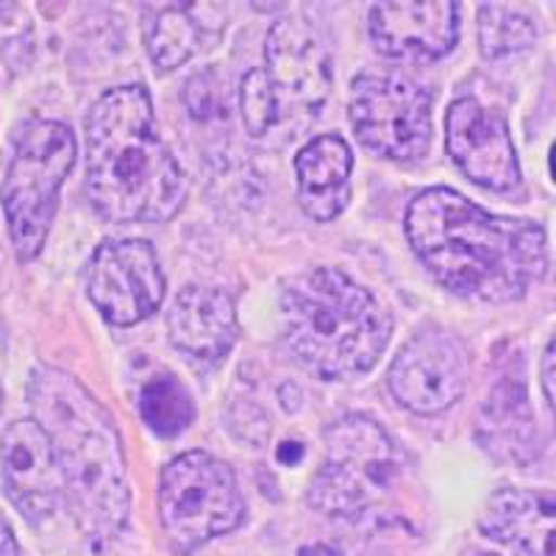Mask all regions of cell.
I'll use <instances>...</instances> for the list:
<instances>
[{"label":"cell","mask_w":556,"mask_h":556,"mask_svg":"<svg viewBox=\"0 0 556 556\" xmlns=\"http://www.w3.org/2000/svg\"><path fill=\"white\" fill-rule=\"evenodd\" d=\"M406 237L445 290L481 304L520 301L548 270L540 223L490 215L448 187L415 195L406 208Z\"/></svg>","instance_id":"6da1fadb"},{"label":"cell","mask_w":556,"mask_h":556,"mask_svg":"<svg viewBox=\"0 0 556 556\" xmlns=\"http://www.w3.org/2000/svg\"><path fill=\"white\" fill-rule=\"evenodd\" d=\"M351 170L354 153L340 134H323L298 151V203L312 220L329 223L345 212L351 201Z\"/></svg>","instance_id":"2e32d148"},{"label":"cell","mask_w":556,"mask_h":556,"mask_svg":"<svg viewBox=\"0 0 556 556\" xmlns=\"http://www.w3.org/2000/svg\"><path fill=\"white\" fill-rule=\"evenodd\" d=\"M87 295L112 326H137L165 301V273L151 242L114 240L98 245L87 267Z\"/></svg>","instance_id":"30bf717a"},{"label":"cell","mask_w":556,"mask_h":556,"mask_svg":"<svg viewBox=\"0 0 556 556\" xmlns=\"http://www.w3.org/2000/svg\"><path fill=\"white\" fill-rule=\"evenodd\" d=\"M0 479L7 495L28 523L39 526L56 515L64 479L51 440L37 420H14L0 437Z\"/></svg>","instance_id":"4fadbf2b"},{"label":"cell","mask_w":556,"mask_h":556,"mask_svg":"<svg viewBox=\"0 0 556 556\" xmlns=\"http://www.w3.org/2000/svg\"><path fill=\"white\" fill-rule=\"evenodd\" d=\"M167 331L190 359L220 362L240 334L235 301L217 287H184L167 312Z\"/></svg>","instance_id":"9a60e30c"},{"label":"cell","mask_w":556,"mask_h":556,"mask_svg":"<svg viewBox=\"0 0 556 556\" xmlns=\"http://www.w3.org/2000/svg\"><path fill=\"white\" fill-rule=\"evenodd\" d=\"M0 556H20L17 538H14L12 526L3 515H0Z\"/></svg>","instance_id":"603a6c76"},{"label":"cell","mask_w":556,"mask_h":556,"mask_svg":"<svg viewBox=\"0 0 556 556\" xmlns=\"http://www.w3.org/2000/svg\"><path fill=\"white\" fill-rule=\"evenodd\" d=\"M370 37L376 51L401 62H431L459 39L456 3H379L370 9Z\"/></svg>","instance_id":"5bb4252c"},{"label":"cell","mask_w":556,"mask_h":556,"mask_svg":"<svg viewBox=\"0 0 556 556\" xmlns=\"http://www.w3.org/2000/svg\"><path fill=\"white\" fill-rule=\"evenodd\" d=\"M76 165V137L59 121H31L3 178V212L20 262L37 260L56 217L59 190Z\"/></svg>","instance_id":"5b68a950"},{"label":"cell","mask_w":556,"mask_h":556,"mask_svg":"<svg viewBox=\"0 0 556 556\" xmlns=\"http://www.w3.org/2000/svg\"><path fill=\"white\" fill-rule=\"evenodd\" d=\"M260 70L276 109L273 146H287L317 121L329 101L331 56L309 20L285 17L267 31Z\"/></svg>","instance_id":"ba28073f"},{"label":"cell","mask_w":556,"mask_h":556,"mask_svg":"<svg viewBox=\"0 0 556 556\" xmlns=\"http://www.w3.org/2000/svg\"><path fill=\"white\" fill-rule=\"evenodd\" d=\"M390 392L415 415H440L454 406L468 384V362L459 342L440 329L412 337L392 359Z\"/></svg>","instance_id":"8fae6325"},{"label":"cell","mask_w":556,"mask_h":556,"mask_svg":"<svg viewBox=\"0 0 556 556\" xmlns=\"http://www.w3.org/2000/svg\"><path fill=\"white\" fill-rule=\"evenodd\" d=\"M551 384H554V342H548L543 354V392L548 409L554 406V390H551Z\"/></svg>","instance_id":"7402d4cb"},{"label":"cell","mask_w":556,"mask_h":556,"mask_svg":"<svg viewBox=\"0 0 556 556\" xmlns=\"http://www.w3.org/2000/svg\"><path fill=\"white\" fill-rule=\"evenodd\" d=\"M195 7L162 9L148 28V56L159 70H176L190 62L201 42V28L192 17Z\"/></svg>","instance_id":"ac0fdd59"},{"label":"cell","mask_w":556,"mask_h":556,"mask_svg":"<svg viewBox=\"0 0 556 556\" xmlns=\"http://www.w3.org/2000/svg\"><path fill=\"white\" fill-rule=\"evenodd\" d=\"M139 412L159 437H178L195 417L190 392L173 376H156L139 392Z\"/></svg>","instance_id":"ffe728a7"},{"label":"cell","mask_w":556,"mask_h":556,"mask_svg":"<svg viewBox=\"0 0 556 556\" xmlns=\"http://www.w3.org/2000/svg\"><path fill=\"white\" fill-rule=\"evenodd\" d=\"M28 404L51 440L73 518L87 538L114 540L128 523L131 490L112 412L76 376L51 365H39L31 374Z\"/></svg>","instance_id":"7a4b0ae2"},{"label":"cell","mask_w":556,"mask_h":556,"mask_svg":"<svg viewBox=\"0 0 556 556\" xmlns=\"http://www.w3.org/2000/svg\"><path fill=\"white\" fill-rule=\"evenodd\" d=\"M554 515L556 504L551 493L504 486L486 501L479 529L523 556H554Z\"/></svg>","instance_id":"e0dca14e"},{"label":"cell","mask_w":556,"mask_h":556,"mask_svg":"<svg viewBox=\"0 0 556 556\" xmlns=\"http://www.w3.org/2000/svg\"><path fill=\"white\" fill-rule=\"evenodd\" d=\"M326 462L309 484V504L331 518H356L379 506L401 470L399 451L376 420L348 415L323 434Z\"/></svg>","instance_id":"8992f818"},{"label":"cell","mask_w":556,"mask_h":556,"mask_svg":"<svg viewBox=\"0 0 556 556\" xmlns=\"http://www.w3.org/2000/svg\"><path fill=\"white\" fill-rule=\"evenodd\" d=\"M159 518L173 548L181 554L228 534L245 518V501L235 470L206 451H190L162 470Z\"/></svg>","instance_id":"52a82bcc"},{"label":"cell","mask_w":556,"mask_h":556,"mask_svg":"<svg viewBox=\"0 0 556 556\" xmlns=\"http://www.w3.org/2000/svg\"><path fill=\"white\" fill-rule=\"evenodd\" d=\"M278 315L295 359L320 379L374 370L392 334L379 298L337 267H312L285 281Z\"/></svg>","instance_id":"277c9868"},{"label":"cell","mask_w":556,"mask_h":556,"mask_svg":"<svg viewBox=\"0 0 556 556\" xmlns=\"http://www.w3.org/2000/svg\"><path fill=\"white\" fill-rule=\"evenodd\" d=\"M87 192L109 223H167L187 176L162 139L146 87H117L87 117Z\"/></svg>","instance_id":"3957f363"},{"label":"cell","mask_w":556,"mask_h":556,"mask_svg":"<svg viewBox=\"0 0 556 556\" xmlns=\"http://www.w3.org/2000/svg\"><path fill=\"white\" fill-rule=\"evenodd\" d=\"M445 148L454 165L484 190L509 192L520 184L518 151L504 114L476 98L451 103L445 114Z\"/></svg>","instance_id":"7c38bea8"},{"label":"cell","mask_w":556,"mask_h":556,"mask_svg":"<svg viewBox=\"0 0 556 556\" xmlns=\"http://www.w3.org/2000/svg\"><path fill=\"white\" fill-rule=\"evenodd\" d=\"M351 126L365 148L390 162H415L431 146V96L392 73H365L351 84Z\"/></svg>","instance_id":"9c48e42d"},{"label":"cell","mask_w":556,"mask_h":556,"mask_svg":"<svg viewBox=\"0 0 556 556\" xmlns=\"http://www.w3.org/2000/svg\"><path fill=\"white\" fill-rule=\"evenodd\" d=\"M479 556H495V554H479Z\"/></svg>","instance_id":"d4e9b609"},{"label":"cell","mask_w":556,"mask_h":556,"mask_svg":"<svg viewBox=\"0 0 556 556\" xmlns=\"http://www.w3.org/2000/svg\"><path fill=\"white\" fill-rule=\"evenodd\" d=\"M538 39L534 20L515 7L486 3L479 7V51L484 59L513 56L526 51Z\"/></svg>","instance_id":"d6986e66"},{"label":"cell","mask_w":556,"mask_h":556,"mask_svg":"<svg viewBox=\"0 0 556 556\" xmlns=\"http://www.w3.org/2000/svg\"><path fill=\"white\" fill-rule=\"evenodd\" d=\"M220 98L223 89L215 73H201V76H195L187 84V106H190L195 117H203V121L220 112Z\"/></svg>","instance_id":"44dd1931"},{"label":"cell","mask_w":556,"mask_h":556,"mask_svg":"<svg viewBox=\"0 0 556 556\" xmlns=\"http://www.w3.org/2000/svg\"><path fill=\"white\" fill-rule=\"evenodd\" d=\"M0 409H3V387H0Z\"/></svg>","instance_id":"cb8c5ba5"}]
</instances>
